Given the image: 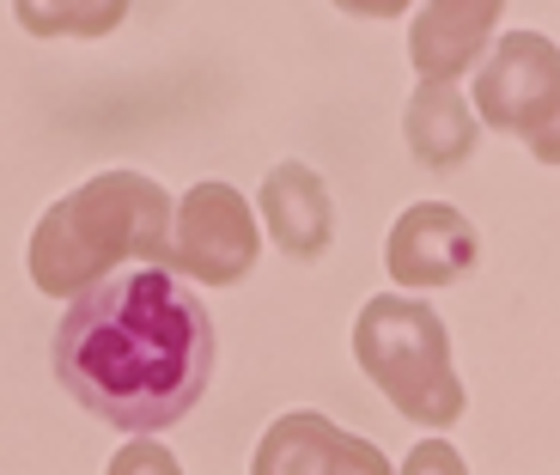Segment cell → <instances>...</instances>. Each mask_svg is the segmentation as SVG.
<instances>
[{
    "mask_svg": "<svg viewBox=\"0 0 560 475\" xmlns=\"http://www.w3.org/2000/svg\"><path fill=\"white\" fill-rule=\"evenodd\" d=\"M56 378L116 433H159L213 378V317L165 263L104 275L56 323Z\"/></svg>",
    "mask_w": 560,
    "mask_h": 475,
    "instance_id": "6da1fadb",
    "label": "cell"
},
{
    "mask_svg": "<svg viewBox=\"0 0 560 475\" xmlns=\"http://www.w3.org/2000/svg\"><path fill=\"white\" fill-rule=\"evenodd\" d=\"M171 238V196L140 171H104V177L80 183L31 232V280L49 299H73L92 280H104L116 263L147 256L165 263Z\"/></svg>",
    "mask_w": 560,
    "mask_h": 475,
    "instance_id": "7a4b0ae2",
    "label": "cell"
},
{
    "mask_svg": "<svg viewBox=\"0 0 560 475\" xmlns=\"http://www.w3.org/2000/svg\"><path fill=\"white\" fill-rule=\"evenodd\" d=\"M360 372L408 415L415 427H451L463 415V384L451 372V336L427 299H365L353 317Z\"/></svg>",
    "mask_w": 560,
    "mask_h": 475,
    "instance_id": "3957f363",
    "label": "cell"
},
{
    "mask_svg": "<svg viewBox=\"0 0 560 475\" xmlns=\"http://www.w3.org/2000/svg\"><path fill=\"white\" fill-rule=\"evenodd\" d=\"M476 116L500 135L530 140L542 165L560 159V49L542 31H505L493 49H481L476 68Z\"/></svg>",
    "mask_w": 560,
    "mask_h": 475,
    "instance_id": "277c9868",
    "label": "cell"
},
{
    "mask_svg": "<svg viewBox=\"0 0 560 475\" xmlns=\"http://www.w3.org/2000/svg\"><path fill=\"white\" fill-rule=\"evenodd\" d=\"M262 232H256L250 201L232 183H196L183 208H171V238H165V268L201 280V287H238L256 268Z\"/></svg>",
    "mask_w": 560,
    "mask_h": 475,
    "instance_id": "5b68a950",
    "label": "cell"
},
{
    "mask_svg": "<svg viewBox=\"0 0 560 475\" xmlns=\"http://www.w3.org/2000/svg\"><path fill=\"white\" fill-rule=\"evenodd\" d=\"M481 238L476 225L463 220L445 201H415L402 220L390 225V244H384V263H390V280L408 287V293H427V287H451L476 268Z\"/></svg>",
    "mask_w": 560,
    "mask_h": 475,
    "instance_id": "8992f818",
    "label": "cell"
},
{
    "mask_svg": "<svg viewBox=\"0 0 560 475\" xmlns=\"http://www.w3.org/2000/svg\"><path fill=\"white\" fill-rule=\"evenodd\" d=\"M505 0H427L408 25V61L420 80H463L481 61Z\"/></svg>",
    "mask_w": 560,
    "mask_h": 475,
    "instance_id": "52a82bcc",
    "label": "cell"
},
{
    "mask_svg": "<svg viewBox=\"0 0 560 475\" xmlns=\"http://www.w3.org/2000/svg\"><path fill=\"white\" fill-rule=\"evenodd\" d=\"M323 470H353V475H384L378 445H365V439L341 433L329 427L323 415H287L275 420L256 445V475H323Z\"/></svg>",
    "mask_w": 560,
    "mask_h": 475,
    "instance_id": "ba28073f",
    "label": "cell"
},
{
    "mask_svg": "<svg viewBox=\"0 0 560 475\" xmlns=\"http://www.w3.org/2000/svg\"><path fill=\"white\" fill-rule=\"evenodd\" d=\"M262 220L287 256H323L336 238V201H329L317 171L287 159L262 177Z\"/></svg>",
    "mask_w": 560,
    "mask_h": 475,
    "instance_id": "9c48e42d",
    "label": "cell"
},
{
    "mask_svg": "<svg viewBox=\"0 0 560 475\" xmlns=\"http://www.w3.org/2000/svg\"><path fill=\"white\" fill-rule=\"evenodd\" d=\"M408 147H415L420 165L433 171H457L463 159L476 153V111L457 99V85L451 80H420L415 99H408Z\"/></svg>",
    "mask_w": 560,
    "mask_h": 475,
    "instance_id": "30bf717a",
    "label": "cell"
},
{
    "mask_svg": "<svg viewBox=\"0 0 560 475\" xmlns=\"http://www.w3.org/2000/svg\"><path fill=\"white\" fill-rule=\"evenodd\" d=\"M135 0H13V19L31 37H110Z\"/></svg>",
    "mask_w": 560,
    "mask_h": 475,
    "instance_id": "8fae6325",
    "label": "cell"
},
{
    "mask_svg": "<svg viewBox=\"0 0 560 475\" xmlns=\"http://www.w3.org/2000/svg\"><path fill=\"white\" fill-rule=\"evenodd\" d=\"M336 7L353 19H396V13H408L415 0H336Z\"/></svg>",
    "mask_w": 560,
    "mask_h": 475,
    "instance_id": "7c38bea8",
    "label": "cell"
},
{
    "mask_svg": "<svg viewBox=\"0 0 560 475\" xmlns=\"http://www.w3.org/2000/svg\"><path fill=\"white\" fill-rule=\"evenodd\" d=\"M128 470H171V457L165 451H122V457H116V475H128Z\"/></svg>",
    "mask_w": 560,
    "mask_h": 475,
    "instance_id": "4fadbf2b",
    "label": "cell"
},
{
    "mask_svg": "<svg viewBox=\"0 0 560 475\" xmlns=\"http://www.w3.org/2000/svg\"><path fill=\"white\" fill-rule=\"evenodd\" d=\"M408 470H415V475H420V470H457V457H445V451H427V445H420L415 457H408Z\"/></svg>",
    "mask_w": 560,
    "mask_h": 475,
    "instance_id": "5bb4252c",
    "label": "cell"
}]
</instances>
